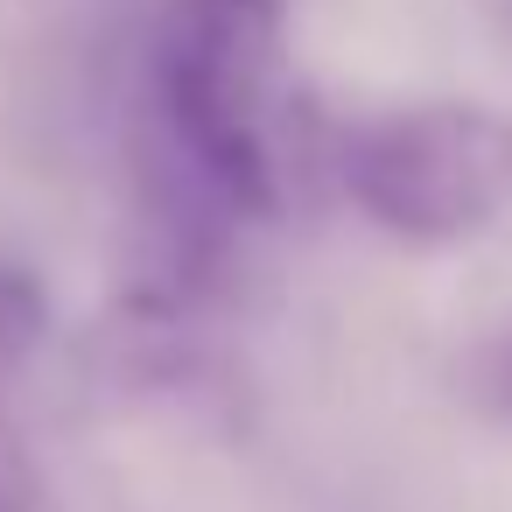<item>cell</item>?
I'll return each instance as SVG.
<instances>
[{"label": "cell", "instance_id": "6da1fadb", "mask_svg": "<svg viewBox=\"0 0 512 512\" xmlns=\"http://www.w3.org/2000/svg\"><path fill=\"white\" fill-rule=\"evenodd\" d=\"M155 155L190 232L274 218L302 169V99L288 85V0H169L148 57Z\"/></svg>", "mask_w": 512, "mask_h": 512}, {"label": "cell", "instance_id": "7a4b0ae2", "mask_svg": "<svg viewBox=\"0 0 512 512\" xmlns=\"http://www.w3.org/2000/svg\"><path fill=\"white\" fill-rule=\"evenodd\" d=\"M337 190L407 246H456L512 211V120L470 99L400 106L330 141Z\"/></svg>", "mask_w": 512, "mask_h": 512}, {"label": "cell", "instance_id": "3957f363", "mask_svg": "<svg viewBox=\"0 0 512 512\" xmlns=\"http://www.w3.org/2000/svg\"><path fill=\"white\" fill-rule=\"evenodd\" d=\"M43 330H50V288L29 267L0 260V372L22 365L43 344Z\"/></svg>", "mask_w": 512, "mask_h": 512}, {"label": "cell", "instance_id": "277c9868", "mask_svg": "<svg viewBox=\"0 0 512 512\" xmlns=\"http://www.w3.org/2000/svg\"><path fill=\"white\" fill-rule=\"evenodd\" d=\"M0 512H50V491H43V470L15 428V414L0 407Z\"/></svg>", "mask_w": 512, "mask_h": 512}, {"label": "cell", "instance_id": "5b68a950", "mask_svg": "<svg viewBox=\"0 0 512 512\" xmlns=\"http://www.w3.org/2000/svg\"><path fill=\"white\" fill-rule=\"evenodd\" d=\"M470 400L498 421H512V330H498L477 358H470Z\"/></svg>", "mask_w": 512, "mask_h": 512}]
</instances>
